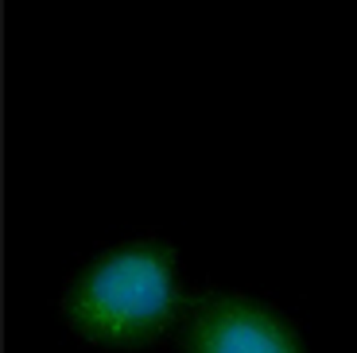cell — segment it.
I'll return each mask as SVG.
<instances>
[{
	"label": "cell",
	"instance_id": "6da1fadb",
	"mask_svg": "<svg viewBox=\"0 0 357 353\" xmlns=\"http://www.w3.org/2000/svg\"><path fill=\"white\" fill-rule=\"evenodd\" d=\"M187 303L178 253L160 237H136L86 260L63 295V318L89 345L140 350L171 334Z\"/></svg>",
	"mask_w": 357,
	"mask_h": 353
},
{
	"label": "cell",
	"instance_id": "7a4b0ae2",
	"mask_svg": "<svg viewBox=\"0 0 357 353\" xmlns=\"http://www.w3.org/2000/svg\"><path fill=\"white\" fill-rule=\"evenodd\" d=\"M183 353H311L291 318L245 292L190 295L178 322Z\"/></svg>",
	"mask_w": 357,
	"mask_h": 353
}]
</instances>
